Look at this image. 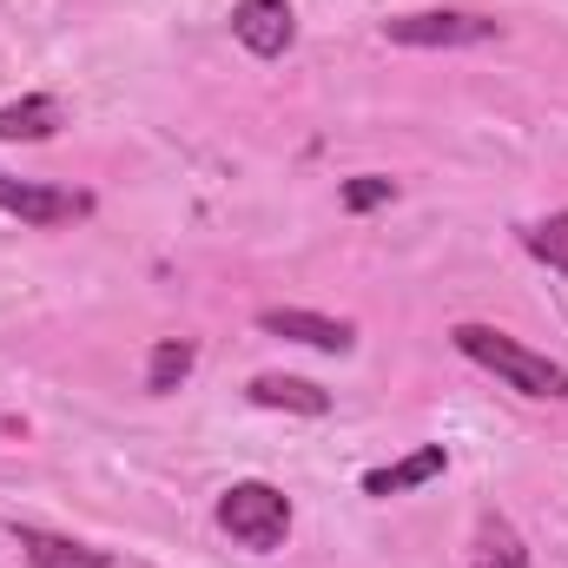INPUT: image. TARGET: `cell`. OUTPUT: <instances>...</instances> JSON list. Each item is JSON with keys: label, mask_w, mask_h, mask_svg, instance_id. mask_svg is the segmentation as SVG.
I'll use <instances>...</instances> for the list:
<instances>
[{"label": "cell", "mask_w": 568, "mask_h": 568, "mask_svg": "<svg viewBox=\"0 0 568 568\" xmlns=\"http://www.w3.org/2000/svg\"><path fill=\"white\" fill-rule=\"evenodd\" d=\"M232 33H239L245 53L278 60V53H291V40H297V13H291V0H239L232 7Z\"/></svg>", "instance_id": "5"}, {"label": "cell", "mask_w": 568, "mask_h": 568, "mask_svg": "<svg viewBox=\"0 0 568 568\" xmlns=\"http://www.w3.org/2000/svg\"><path fill=\"white\" fill-rule=\"evenodd\" d=\"M0 212H13L20 225H73L93 212L87 192H60V185H33V179H7L0 172Z\"/></svg>", "instance_id": "4"}, {"label": "cell", "mask_w": 568, "mask_h": 568, "mask_svg": "<svg viewBox=\"0 0 568 568\" xmlns=\"http://www.w3.org/2000/svg\"><path fill=\"white\" fill-rule=\"evenodd\" d=\"M469 568H529V549H523V536H516L503 516H483L476 549H469Z\"/></svg>", "instance_id": "12"}, {"label": "cell", "mask_w": 568, "mask_h": 568, "mask_svg": "<svg viewBox=\"0 0 568 568\" xmlns=\"http://www.w3.org/2000/svg\"><path fill=\"white\" fill-rule=\"evenodd\" d=\"M523 252H529V258H542L549 272H562V278H568V212H549V219L523 225Z\"/></svg>", "instance_id": "13"}, {"label": "cell", "mask_w": 568, "mask_h": 568, "mask_svg": "<svg viewBox=\"0 0 568 568\" xmlns=\"http://www.w3.org/2000/svg\"><path fill=\"white\" fill-rule=\"evenodd\" d=\"M384 40L390 47H489L503 40V20L469 13V7H429V13H390Z\"/></svg>", "instance_id": "3"}, {"label": "cell", "mask_w": 568, "mask_h": 568, "mask_svg": "<svg viewBox=\"0 0 568 568\" xmlns=\"http://www.w3.org/2000/svg\"><path fill=\"white\" fill-rule=\"evenodd\" d=\"M60 100L53 93H27V100H7L0 106V140L7 145H40V140H53L60 133Z\"/></svg>", "instance_id": "9"}, {"label": "cell", "mask_w": 568, "mask_h": 568, "mask_svg": "<svg viewBox=\"0 0 568 568\" xmlns=\"http://www.w3.org/2000/svg\"><path fill=\"white\" fill-rule=\"evenodd\" d=\"M443 469H449V449H443V443H424V449H410V456L371 469V476H364V496H404V489H424V483H436Z\"/></svg>", "instance_id": "8"}, {"label": "cell", "mask_w": 568, "mask_h": 568, "mask_svg": "<svg viewBox=\"0 0 568 568\" xmlns=\"http://www.w3.org/2000/svg\"><path fill=\"white\" fill-rule=\"evenodd\" d=\"M192 364H199V344H192V337H159L152 357H145V390H152V397H172V390L192 377Z\"/></svg>", "instance_id": "11"}, {"label": "cell", "mask_w": 568, "mask_h": 568, "mask_svg": "<svg viewBox=\"0 0 568 568\" xmlns=\"http://www.w3.org/2000/svg\"><path fill=\"white\" fill-rule=\"evenodd\" d=\"M258 331H272V337H291V344H311V351H331V357H344V351L357 344V331H351L344 317H324V311H297V304H272V311H258Z\"/></svg>", "instance_id": "6"}, {"label": "cell", "mask_w": 568, "mask_h": 568, "mask_svg": "<svg viewBox=\"0 0 568 568\" xmlns=\"http://www.w3.org/2000/svg\"><path fill=\"white\" fill-rule=\"evenodd\" d=\"M219 529L239 549L272 556V549H284V536H291V496L272 489V483H232L219 496Z\"/></svg>", "instance_id": "2"}, {"label": "cell", "mask_w": 568, "mask_h": 568, "mask_svg": "<svg viewBox=\"0 0 568 568\" xmlns=\"http://www.w3.org/2000/svg\"><path fill=\"white\" fill-rule=\"evenodd\" d=\"M245 397H252L258 410H297V417H324V410H331V397H324L317 384H304V377H278V371L252 377Z\"/></svg>", "instance_id": "10"}, {"label": "cell", "mask_w": 568, "mask_h": 568, "mask_svg": "<svg viewBox=\"0 0 568 568\" xmlns=\"http://www.w3.org/2000/svg\"><path fill=\"white\" fill-rule=\"evenodd\" d=\"M449 344H456L469 364H483L489 377H503L509 390L536 397V404H562V397H568V371H562V364H549L542 351L516 344V337H509V331H496V324H456V331H449Z\"/></svg>", "instance_id": "1"}, {"label": "cell", "mask_w": 568, "mask_h": 568, "mask_svg": "<svg viewBox=\"0 0 568 568\" xmlns=\"http://www.w3.org/2000/svg\"><path fill=\"white\" fill-rule=\"evenodd\" d=\"M390 199H397V179H384V172H364V179L344 185V212H377Z\"/></svg>", "instance_id": "14"}, {"label": "cell", "mask_w": 568, "mask_h": 568, "mask_svg": "<svg viewBox=\"0 0 568 568\" xmlns=\"http://www.w3.org/2000/svg\"><path fill=\"white\" fill-rule=\"evenodd\" d=\"M13 542L27 549V562L33 568H113L106 549L73 542V536H53V529H33V523H13Z\"/></svg>", "instance_id": "7"}]
</instances>
